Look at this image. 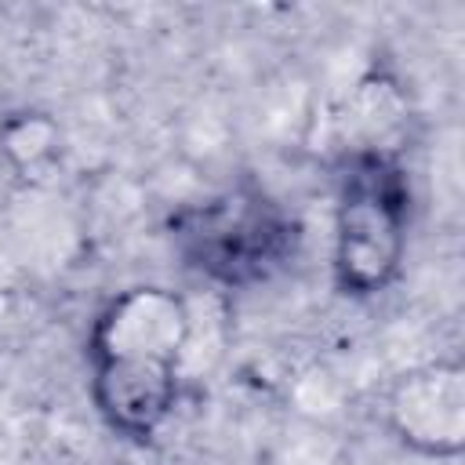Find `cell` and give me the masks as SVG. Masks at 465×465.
<instances>
[{"label": "cell", "mask_w": 465, "mask_h": 465, "mask_svg": "<svg viewBox=\"0 0 465 465\" xmlns=\"http://www.w3.org/2000/svg\"><path fill=\"white\" fill-rule=\"evenodd\" d=\"M411 225V182L392 149L356 145L338 178L334 283L352 298L385 291L403 265Z\"/></svg>", "instance_id": "obj_3"}, {"label": "cell", "mask_w": 465, "mask_h": 465, "mask_svg": "<svg viewBox=\"0 0 465 465\" xmlns=\"http://www.w3.org/2000/svg\"><path fill=\"white\" fill-rule=\"evenodd\" d=\"M167 229L178 258L203 280L229 291L276 276L302 240L294 214L254 185H236L178 207Z\"/></svg>", "instance_id": "obj_2"}, {"label": "cell", "mask_w": 465, "mask_h": 465, "mask_svg": "<svg viewBox=\"0 0 465 465\" xmlns=\"http://www.w3.org/2000/svg\"><path fill=\"white\" fill-rule=\"evenodd\" d=\"M396 440L425 458H458L465 447V371L454 360L403 374L385 403Z\"/></svg>", "instance_id": "obj_4"}, {"label": "cell", "mask_w": 465, "mask_h": 465, "mask_svg": "<svg viewBox=\"0 0 465 465\" xmlns=\"http://www.w3.org/2000/svg\"><path fill=\"white\" fill-rule=\"evenodd\" d=\"M193 338L189 302L160 283L120 291L87 338L91 400L102 421L134 443L153 440L171 418Z\"/></svg>", "instance_id": "obj_1"}]
</instances>
